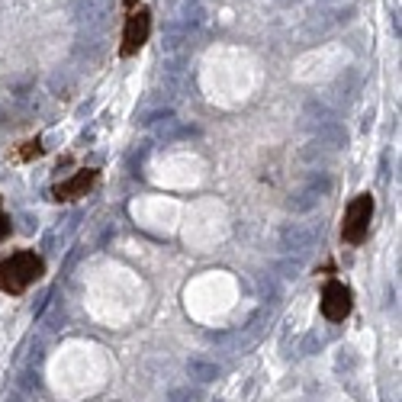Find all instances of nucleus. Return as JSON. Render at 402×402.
Returning <instances> with one entry per match:
<instances>
[{"instance_id":"nucleus-1","label":"nucleus","mask_w":402,"mask_h":402,"mask_svg":"<svg viewBox=\"0 0 402 402\" xmlns=\"http://www.w3.org/2000/svg\"><path fill=\"white\" fill-rule=\"evenodd\" d=\"M42 271H46V264H42L39 254H32V251H16L7 261H0V290L10 296L26 293V287L36 283L39 277H42Z\"/></svg>"},{"instance_id":"nucleus-2","label":"nucleus","mask_w":402,"mask_h":402,"mask_svg":"<svg viewBox=\"0 0 402 402\" xmlns=\"http://www.w3.org/2000/svg\"><path fill=\"white\" fill-rule=\"evenodd\" d=\"M370 219H373V197L370 193H361L348 203L344 209V222H342V238L348 245H361L370 232Z\"/></svg>"},{"instance_id":"nucleus-3","label":"nucleus","mask_w":402,"mask_h":402,"mask_svg":"<svg viewBox=\"0 0 402 402\" xmlns=\"http://www.w3.org/2000/svg\"><path fill=\"white\" fill-rule=\"evenodd\" d=\"M148 32H152V13L145 7L132 10L129 16H126V30H122V48L119 52L129 58V55H136L138 48L148 42Z\"/></svg>"},{"instance_id":"nucleus-4","label":"nucleus","mask_w":402,"mask_h":402,"mask_svg":"<svg viewBox=\"0 0 402 402\" xmlns=\"http://www.w3.org/2000/svg\"><path fill=\"white\" fill-rule=\"evenodd\" d=\"M351 306H354V299H351V290L344 283L328 280L322 287V316L328 322H344L351 316Z\"/></svg>"},{"instance_id":"nucleus-5","label":"nucleus","mask_w":402,"mask_h":402,"mask_svg":"<svg viewBox=\"0 0 402 402\" xmlns=\"http://www.w3.org/2000/svg\"><path fill=\"white\" fill-rule=\"evenodd\" d=\"M97 183V171L93 167H84V171H77L74 177H68V181L55 183V200H77V197H87V190Z\"/></svg>"},{"instance_id":"nucleus-6","label":"nucleus","mask_w":402,"mask_h":402,"mask_svg":"<svg viewBox=\"0 0 402 402\" xmlns=\"http://www.w3.org/2000/svg\"><path fill=\"white\" fill-rule=\"evenodd\" d=\"M20 155H23V158H39V155H42V145H39V142H26V148Z\"/></svg>"},{"instance_id":"nucleus-7","label":"nucleus","mask_w":402,"mask_h":402,"mask_svg":"<svg viewBox=\"0 0 402 402\" xmlns=\"http://www.w3.org/2000/svg\"><path fill=\"white\" fill-rule=\"evenodd\" d=\"M7 235H10V219L4 216V209H0V242H4Z\"/></svg>"},{"instance_id":"nucleus-8","label":"nucleus","mask_w":402,"mask_h":402,"mask_svg":"<svg viewBox=\"0 0 402 402\" xmlns=\"http://www.w3.org/2000/svg\"><path fill=\"white\" fill-rule=\"evenodd\" d=\"M122 4H126V7L132 10V7H136V4H138V0H122Z\"/></svg>"}]
</instances>
